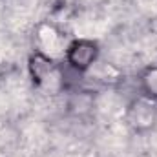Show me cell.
<instances>
[{
	"instance_id": "obj_1",
	"label": "cell",
	"mask_w": 157,
	"mask_h": 157,
	"mask_svg": "<svg viewBox=\"0 0 157 157\" xmlns=\"http://www.w3.org/2000/svg\"><path fill=\"white\" fill-rule=\"evenodd\" d=\"M93 59H95V46L91 42H77L70 49V60H71V64L80 68V70L88 68Z\"/></svg>"
}]
</instances>
